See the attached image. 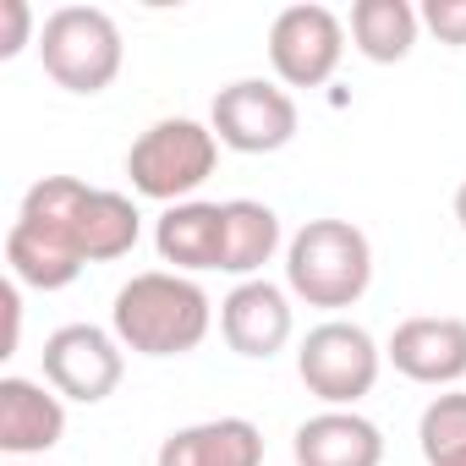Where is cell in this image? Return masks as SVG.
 Wrapping results in <instances>:
<instances>
[{
	"label": "cell",
	"instance_id": "6da1fadb",
	"mask_svg": "<svg viewBox=\"0 0 466 466\" xmlns=\"http://www.w3.org/2000/svg\"><path fill=\"white\" fill-rule=\"evenodd\" d=\"M214 324V308L203 297L198 280L176 275V269H143L116 291L110 308V329L127 351L137 357H181L198 351L203 335Z\"/></svg>",
	"mask_w": 466,
	"mask_h": 466
},
{
	"label": "cell",
	"instance_id": "7a4b0ae2",
	"mask_svg": "<svg viewBox=\"0 0 466 466\" xmlns=\"http://www.w3.org/2000/svg\"><path fill=\"white\" fill-rule=\"evenodd\" d=\"M373 280V248L351 219H308L286 242V286L308 308H351Z\"/></svg>",
	"mask_w": 466,
	"mask_h": 466
},
{
	"label": "cell",
	"instance_id": "3957f363",
	"mask_svg": "<svg viewBox=\"0 0 466 466\" xmlns=\"http://www.w3.org/2000/svg\"><path fill=\"white\" fill-rule=\"evenodd\" d=\"M219 165V137L214 127L192 121V116H170L154 121L132 148H127V176L132 192L154 198V203H187Z\"/></svg>",
	"mask_w": 466,
	"mask_h": 466
},
{
	"label": "cell",
	"instance_id": "277c9868",
	"mask_svg": "<svg viewBox=\"0 0 466 466\" xmlns=\"http://www.w3.org/2000/svg\"><path fill=\"white\" fill-rule=\"evenodd\" d=\"M39 61L66 94H105L121 72V28L99 6H56L39 28Z\"/></svg>",
	"mask_w": 466,
	"mask_h": 466
},
{
	"label": "cell",
	"instance_id": "5b68a950",
	"mask_svg": "<svg viewBox=\"0 0 466 466\" xmlns=\"http://www.w3.org/2000/svg\"><path fill=\"white\" fill-rule=\"evenodd\" d=\"M379 362H384V351H379L373 335H368L362 324H351V319H324L319 329H308V340H302V351H297L302 384H308L324 406H335V411H351L362 395H373Z\"/></svg>",
	"mask_w": 466,
	"mask_h": 466
},
{
	"label": "cell",
	"instance_id": "8992f818",
	"mask_svg": "<svg viewBox=\"0 0 466 466\" xmlns=\"http://www.w3.org/2000/svg\"><path fill=\"white\" fill-rule=\"evenodd\" d=\"M297 99L280 88V83H264V77H237L214 94V110H208V127L225 148L237 154H280L291 137H297Z\"/></svg>",
	"mask_w": 466,
	"mask_h": 466
},
{
	"label": "cell",
	"instance_id": "52a82bcc",
	"mask_svg": "<svg viewBox=\"0 0 466 466\" xmlns=\"http://www.w3.org/2000/svg\"><path fill=\"white\" fill-rule=\"evenodd\" d=\"M346 56V23L329 6H286L269 23V66L286 88H324Z\"/></svg>",
	"mask_w": 466,
	"mask_h": 466
},
{
	"label": "cell",
	"instance_id": "ba28073f",
	"mask_svg": "<svg viewBox=\"0 0 466 466\" xmlns=\"http://www.w3.org/2000/svg\"><path fill=\"white\" fill-rule=\"evenodd\" d=\"M45 192L66 214V225H72V237H77V248H83L88 264H110V258H127L137 248L143 214H137L132 198L105 192V187H88L77 176H45Z\"/></svg>",
	"mask_w": 466,
	"mask_h": 466
},
{
	"label": "cell",
	"instance_id": "9c48e42d",
	"mask_svg": "<svg viewBox=\"0 0 466 466\" xmlns=\"http://www.w3.org/2000/svg\"><path fill=\"white\" fill-rule=\"evenodd\" d=\"M127 362H121V340L105 335L99 324H61L45 340V384L61 400H83L99 406L105 395H116Z\"/></svg>",
	"mask_w": 466,
	"mask_h": 466
},
{
	"label": "cell",
	"instance_id": "30bf717a",
	"mask_svg": "<svg viewBox=\"0 0 466 466\" xmlns=\"http://www.w3.org/2000/svg\"><path fill=\"white\" fill-rule=\"evenodd\" d=\"M6 264H12V280L17 286H34V291H61L83 275V248L72 237V225L61 214H45V208H17L12 230H6Z\"/></svg>",
	"mask_w": 466,
	"mask_h": 466
},
{
	"label": "cell",
	"instance_id": "8fae6325",
	"mask_svg": "<svg viewBox=\"0 0 466 466\" xmlns=\"http://www.w3.org/2000/svg\"><path fill=\"white\" fill-rule=\"evenodd\" d=\"M384 357L395 362L400 379L433 384V390L444 384L450 390V384L466 379V319H439V313L406 319V324H395Z\"/></svg>",
	"mask_w": 466,
	"mask_h": 466
},
{
	"label": "cell",
	"instance_id": "7c38bea8",
	"mask_svg": "<svg viewBox=\"0 0 466 466\" xmlns=\"http://www.w3.org/2000/svg\"><path fill=\"white\" fill-rule=\"evenodd\" d=\"M219 335L237 357H275L291 340V297L269 280H242L219 302Z\"/></svg>",
	"mask_w": 466,
	"mask_h": 466
},
{
	"label": "cell",
	"instance_id": "4fadbf2b",
	"mask_svg": "<svg viewBox=\"0 0 466 466\" xmlns=\"http://www.w3.org/2000/svg\"><path fill=\"white\" fill-rule=\"evenodd\" d=\"M61 433H66V406H61L56 390H45L34 379H17V373L0 379V450L12 461L56 450Z\"/></svg>",
	"mask_w": 466,
	"mask_h": 466
},
{
	"label": "cell",
	"instance_id": "5bb4252c",
	"mask_svg": "<svg viewBox=\"0 0 466 466\" xmlns=\"http://www.w3.org/2000/svg\"><path fill=\"white\" fill-rule=\"evenodd\" d=\"M154 248L176 275H203L225 264V203H170L154 225Z\"/></svg>",
	"mask_w": 466,
	"mask_h": 466
},
{
	"label": "cell",
	"instance_id": "9a60e30c",
	"mask_svg": "<svg viewBox=\"0 0 466 466\" xmlns=\"http://www.w3.org/2000/svg\"><path fill=\"white\" fill-rule=\"evenodd\" d=\"M297 466H379L384 461V433L362 411H319L291 433Z\"/></svg>",
	"mask_w": 466,
	"mask_h": 466
},
{
	"label": "cell",
	"instance_id": "2e32d148",
	"mask_svg": "<svg viewBox=\"0 0 466 466\" xmlns=\"http://www.w3.org/2000/svg\"><path fill=\"white\" fill-rule=\"evenodd\" d=\"M154 466H264V433L248 417L192 422L159 444Z\"/></svg>",
	"mask_w": 466,
	"mask_h": 466
},
{
	"label": "cell",
	"instance_id": "e0dca14e",
	"mask_svg": "<svg viewBox=\"0 0 466 466\" xmlns=\"http://www.w3.org/2000/svg\"><path fill=\"white\" fill-rule=\"evenodd\" d=\"M280 253V214L258 198H230L225 203V275L264 280V264Z\"/></svg>",
	"mask_w": 466,
	"mask_h": 466
},
{
	"label": "cell",
	"instance_id": "ac0fdd59",
	"mask_svg": "<svg viewBox=\"0 0 466 466\" xmlns=\"http://www.w3.org/2000/svg\"><path fill=\"white\" fill-rule=\"evenodd\" d=\"M417 12L406 6V0H357L351 6V45L379 61V66H395L411 56L417 45Z\"/></svg>",
	"mask_w": 466,
	"mask_h": 466
},
{
	"label": "cell",
	"instance_id": "d6986e66",
	"mask_svg": "<svg viewBox=\"0 0 466 466\" xmlns=\"http://www.w3.org/2000/svg\"><path fill=\"white\" fill-rule=\"evenodd\" d=\"M417 444L428 466H444L455 455H466V390H444L422 406L417 417Z\"/></svg>",
	"mask_w": 466,
	"mask_h": 466
},
{
	"label": "cell",
	"instance_id": "ffe728a7",
	"mask_svg": "<svg viewBox=\"0 0 466 466\" xmlns=\"http://www.w3.org/2000/svg\"><path fill=\"white\" fill-rule=\"evenodd\" d=\"M28 39H34V6L28 0H0V61L23 56Z\"/></svg>",
	"mask_w": 466,
	"mask_h": 466
},
{
	"label": "cell",
	"instance_id": "44dd1931",
	"mask_svg": "<svg viewBox=\"0 0 466 466\" xmlns=\"http://www.w3.org/2000/svg\"><path fill=\"white\" fill-rule=\"evenodd\" d=\"M422 23L439 34V45H466V0H428Z\"/></svg>",
	"mask_w": 466,
	"mask_h": 466
},
{
	"label": "cell",
	"instance_id": "7402d4cb",
	"mask_svg": "<svg viewBox=\"0 0 466 466\" xmlns=\"http://www.w3.org/2000/svg\"><path fill=\"white\" fill-rule=\"evenodd\" d=\"M455 219H461V230H466V181L455 187Z\"/></svg>",
	"mask_w": 466,
	"mask_h": 466
},
{
	"label": "cell",
	"instance_id": "603a6c76",
	"mask_svg": "<svg viewBox=\"0 0 466 466\" xmlns=\"http://www.w3.org/2000/svg\"><path fill=\"white\" fill-rule=\"evenodd\" d=\"M444 466H466V455H455V461H444Z\"/></svg>",
	"mask_w": 466,
	"mask_h": 466
},
{
	"label": "cell",
	"instance_id": "cb8c5ba5",
	"mask_svg": "<svg viewBox=\"0 0 466 466\" xmlns=\"http://www.w3.org/2000/svg\"><path fill=\"white\" fill-rule=\"evenodd\" d=\"M12 466H23V461H12Z\"/></svg>",
	"mask_w": 466,
	"mask_h": 466
}]
</instances>
